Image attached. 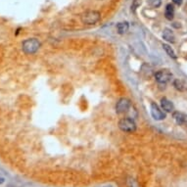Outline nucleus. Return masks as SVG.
Returning a JSON list of instances; mask_svg holds the SVG:
<instances>
[{
	"instance_id": "f257e3e1",
	"label": "nucleus",
	"mask_w": 187,
	"mask_h": 187,
	"mask_svg": "<svg viewBox=\"0 0 187 187\" xmlns=\"http://www.w3.org/2000/svg\"><path fill=\"white\" fill-rule=\"evenodd\" d=\"M100 18H101L100 13L95 10H88L80 15V21L82 22V24L89 25H92L98 23Z\"/></svg>"
},
{
	"instance_id": "f03ea898",
	"label": "nucleus",
	"mask_w": 187,
	"mask_h": 187,
	"mask_svg": "<svg viewBox=\"0 0 187 187\" xmlns=\"http://www.w3.org/2000/svg\"><path fill=\"white\" fill-rule=\"evenodd\" d=\"M22 47H23V51L25 54L32 55L37 52V50L40 48V42L36 38H29L23 42Z\"/></svg>"
},
{
	"instance_id": "7ed1b4c3",
	"label": "nucleus",
	"mask_w": 187,
	"mask_h": 187,
	"mask_svg": "<svg viewBox=\"0 0 187 187\" xmlns=\"http://www.w3.org/2000/svg\"><path fill=\"white\" fill-rule=\"evenodd\" d=\"M119 127L124 132H134L136 129V124L132 119L123 118L119 121Z\"/></svg>"
},
{
	"instance_id": "20e7f679",
	"label": "nucleus",
	"mask_w": 187,
	"mask_h": 187,
	"mask_svg": "<svg viewBox=\"0 0 187 187\" xmlns=\"http://www.w3.org/2000/svg\"><path fill=\"white\" fill-rule=\"evenodd\" d=\"M155 79L160 84H167L172 79V73L168 70H160L155 73Z\"/></svg>"
},
{
	"instance_id": "39448f33",
	"label": "nucleus",
	"mask_w": 187,
	"mask_h": 187,
	"mask_svg": "<svg viewBox=\"0 0 187 187\" xmlns=\"http://www.w3.org/2000/svg\"><path fill=\"white\" fill-rule=\"evenodd\" d=\"M130 100L127 98H121L116 104V112L118 114H123L128 111V109L130 108Z\"/></svg>"
},
{
	"instance_id": "423d86ee",
	"label": "nucleus",
	"mask_w": 187,
	"mask_h": 187,
	"mask_svg": "<svg viewBox=\"0 0 187 187\" xmlns=\"http://www.w3.org/2000/svg\"><path fill=\"white\" fill-rule=\"evenodd\" d=\"M151 115L156 121H163L166 119V114L161 110V108L156 103H151Z\"/></svg>"
},
{
	"instance_id": "0eeeda50",
	"label": "nucleus",
	"mask_w": 187,
	"mask_h": 187,
	"mask_svg": "<svg viewBox=\"0 0 187 187\" xmlns=\"http://www.w3.org/2000/svg\"><path fill=\"white\" fill-rule=\"evenodd\" d=\"M161 106H162V109L165 111V112H168V113H171L173 111V104L169 101L168 99H167L166 97H164L161 99Z\"/></svg>"
},
{
	"instance_id": "6e6552de",
	"label": "nucleus",
	"mask_w": 187,
	"mask_h": 187,
	"mask_svg": "<svg viewBox=\"0 0 187 187\" xmlns=\"http://www.w3.org/2000/svg\"><path fill=\"white\" fill-rule=\"evenodd\" d=\"M163 37L165 40H167L168 42L171 43H175V36L173 32H172V29H165L163 32Z\"/></svg>"
},
{
	"instance_id": "1a4fd4ad",
	"label": "nucleus",
	"mask_w": 187,
	"mask_h": 187,
	"mask_svg": "<svg viewBox=\"0 0 187 187\" xmlns=\"http://www.w3.org/2000/svg\"><path fill=\"white\" fill-rule=\"evenodd\" d=\"M165 16H166V19L168 21H172L173 19V16H175V8H173L172 4H168L166 7V11H165Z\"/></svg>"
},
{
	"instance_id": "9d476101",
	"label": "nucleus",
	"mask_w": 187,
	"mask_h": 187,
	"mask_svg": "<svg viewBox=\"0 0 187 187\" xmlns=\"http://www.w3.org/2000/svg\"><path fill=\"white\" fill-rule=\"evenodd\" d=\"M129 29V25L127 22H123V23H119L117 25V29H118V32L120 34H124Z\"/></svg>"
},
{
	"instance_id": "9b49d317",
	"label": "nucleus",
	"mask_w": 187,
	"mask_h": 187,
	"mask_svg": "<svg viewBox=\"0 0 187 187\" xmlns=\"http://www.w3.org/2000/svg\"><path fill=\"white\" fill-rule=\"evenodd\" d=\"M173 119L175 120V121L178 124H184V119H185V116L183 114H181L179 112H175L173 113Z\"/></svg>"
},
{
	"instance_id": "f8f14e48",
	"label": "nucleus",
	"mask_w": 187,
	"mask_h": 187,
	"mask_svg": "<svg viewBox=\"0 0 187 187\" xmlns=\"http://www.w3.org/2000/svg\"><path fill=\"white\" fill-rule=\"evenodd\" d=\"M163 48L165 49V51L167 52V54L169 56V57H172L173 59H176V55L175 53V51H173V49L168 44H163Z\"/></svg>"
},
{
	"instance_id": "ddd939ff",
	"label": "nucleus",
	"mask_w": 187,
	"mask_h": 187,
	"mask_svg": "<svg viewBox=\"0 0 187 187\" xmlns=\"http://www.w3.org/2000/svg\"><path fill=\"white\" fill-rule=\"evenodd\" d=\"M173 86H175V87L177 90H179V91H183L185 89L184 83L181 80H173Z\"/></svg>"
},
{
	"instance_id": "4468645a",
	"label": "nucleus",
	"mask_w": 187,
	"mask_h": 187,
	"mask_svg": "<svg viewBox=\"0 0 187 187\" xmlns=\"http://www.w3.org/2000/svg\"><path fill=\"white\" fill-rule=\"evenodd\" d=\"M140 4H141V0H133L132 4H131V10L135 11L137 8L140 6Z\"/></svg>"
},
{
	"instance_id": "2eb2a0df",
	"label": "nucleus",
	"mask_w": 187,
	"mask_h": 187,
	"mask_svg": "<svg viewBox=\"0 0 187 187\" xmlns=\"http://www.w3.org/2000/svg\"><path fill=\"white\" fill-rule=\"evenodd\" d=\"M149 3H150V5L154 8H158L161 6V0H150Z\"/></svg>"
},
{
	"instance_id": "dca6fc26",
	"label": "nucleus",
	"mask_w": 187,
	"mask_h": 187,
	"mask_svg": "<svg viewBox=\"0 0 187 187\" xmlns=\"http://www.w3.org/2000/svg\"><path fill=\"white\" fill-rule=\"evenodd\" d=\"M172 2L175 3V4H176V5L180 6L181 4H182V0H172Z\"/></svg>"
},
{
	"instance_id": "f3484780",
	"label": "nucleus",
	"mask_w": 187,
	"mask_h": 187,
	"mask_svg": "<svg viewBox=\"0 0 187 187\" xmlns=\"http://www.w3.org/2000/svg\"><path fill=\"white\" fill-rule=\"evenodd\" d=\"M185 124L186 127H187V116H185V119H184V124Z\"/></svg>"
}]
</instances>
